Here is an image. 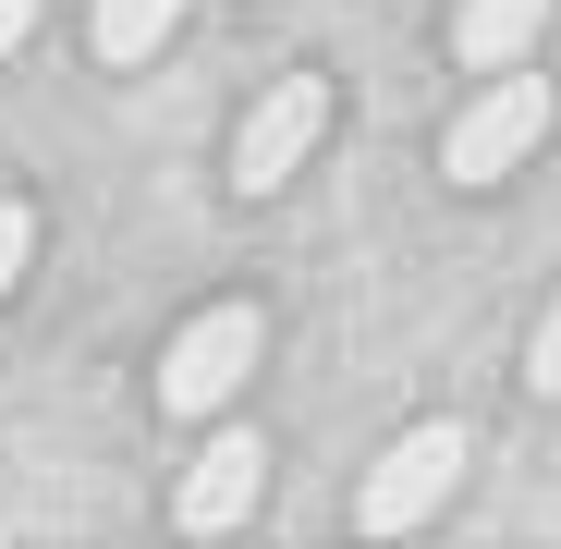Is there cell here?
<instances>
[{"instance_id":"obj_1","label":"cell","mask_w":561,"mask_h":549,"mask_svg":"<svg viewBox=\"0 0 561 549\" xmlns=\"http://www.w3.org/2000/svg\"><path fill=\"white\" fill-rule=\"evenodd\" d=\"M549 123H561V99H549V73H525V61H501L477 99L451 111V135H439V171L463 183V196H489V183H513L537 147H549Z\"/></svg>"},{"instance_id":"obj_2","label":"cell","mask_w":561,"mask_h":549,"mask_svg":"<svg viewBox=\"0 0 561 549\" xmlns=\"http://www.w3.org/2000/svg\"><path fill=\"white\" fill-rule=\"evenodd\" d=\"M463 465H477V427L463 415H427V427H403L379 465H366V489H354V525L366 537H415L451 489H463Z\"/></svg>"},{"instance_id":"obj_3","label":"cell","mask_w":561,"mask_h":549,"mask_svg":"<svg viewBox=\"0 0 561 549\" xmlns=\"http://www.w3.org/2000/svg\"><path fill=\"white\" fill-rule=\"evenodd\" d=\"M256 354H268V318H256V306H208V318H183L171 354H159V415H220V403L256 379Z\"/></svg>"},{"instance_id":"obj_4","label":"cell","mask_w":561,"mask_h":549,"mask_svg":"<svg viewBox=\"0 0 561 549\" xmlns=\"http://www.w3.org/2000/svg\"><path fill=\"white\" fill-rule=\"evenodd\" d=\"M318 135H330V85H318V73H280L268 99L244 111V135H232V183H244V196H280Z\"/></svg>"},{"instance_id":"obj_5","label":"cell","mask_w":561,"mask_h":549,"mask_svg":"<svg viewBox=\"0 0 561 549\" xmlns=\"http://www.w3.org/2000/svg\"><path fill=\"white\" fill-rule=\"evenodd\" d=\"M256 489H268V439L256 427H220L208 451H196V465H183V537H220V525H244L256 513Z\"/></svg>"},{"instance_id":"obj_6","label":"cell","mask_w":561,"mask_h":549,"mask_svg":"<svg viewBox=\"0 0 561 549\" xmlns=\"http://www.w3.org/2000/svg\"><path fill=\"white\" fill-rule=\"evenodd\" d=\"M549 37V0H463L451 13V61L463 73H501V61H525Z\"/></svg>"},{"instance_id":"obj_7","label":"cell","mask_w":561,"mask_h":549,"mask_svg":"<svg viewBox=\"0 0 561 549\" xmlns=\"http://www.w3.org/2000/svg\"><path fill=\"white\" fill-rule=\"evenodd\" d=\"M171 25H183V0H99V49L111 61H147Z\"/></svg>"},{"instance_id":"obj_8","label":"cell","mask_w":561,"mask_h":549,"mask_svg":"<svg viewBox=\"0 0 561 549\" xmlns=\"http://www.w3.org/2000/svg\"><path fill=\"white\" fill-rule=\"evenodd\" d=\"M25 256H37V208H25V196H0V294L25 282Z\"/></svg>"},{"instance_id":"obj_9","label":"cell","mask_w":561,"mask_h":549,"mask_svg":"<svg viewBox=\"0 0 561 549\" xmlns=\"http://www.w3.org/2000/svg\"><path fill=\"white\" fill-rule=\"evenodd\" d=\"M525 379L561 391V294H549V318H537V342H525Z\"/></svg>"},{"instance_id":"obj_10","label":"cell","mask_w":561,"mask_h":549,"mask_svg":"<svg viewBox=\"0 0 561 549\" xmlns=\"http://www.w3.org/2000/svg\"><path fill=\"white\" fill-rule=\"evenodd\" d=\"M25 37H37V0H0V61H13Z\"/></svg>"}]
</instances>
